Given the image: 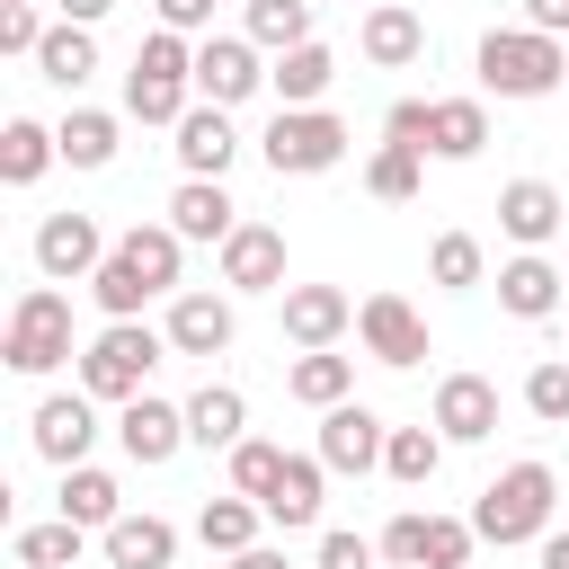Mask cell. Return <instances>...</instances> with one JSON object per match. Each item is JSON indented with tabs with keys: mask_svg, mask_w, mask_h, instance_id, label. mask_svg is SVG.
Listing matches in <instances>:
<instances>
[{
	"mask_svg": "<svg viewBox=\"0 0 569 569\" xmlns=\"http://www.w3.org/2000/svg\"><path fill=\"white\" fill-rule=\"evenodd\" d=\"M551 507H560V471H551V462H507V471L480 489L471 533L498 542V551H516V542H542V533H551Z\"/></svg>",
	"mask_w": 569,
	"mask_h": 569,
	"instance_id": "cell-1",
	"label": "cell"
},
{
	"mask_svg": "<svg viewBox=\"0 0 569 569\" xmlns=\"http://www.w3.org/2000/svg\"><path fill=\"white\" fill-rule=\"evenodd\" d=\"M471 62H480V89L489 98H551L569 80V44L560 36H533V27H489Z\"/></svg>",
	"mask_w": 569,
	"mask_h": 569,
	"instance_id": "cell-2",
	"label": "cell"
},
{
	"mask_svg": "<svg viewBox=\"0 0 569 569\" xmlns=\"http://www.w3.org/2000/svg\"><path fill=\"white\" fill-rule=\"evenodd\" d=\"M169 356V329H151V320H107L89 347H80V391L89 400H142V382H151V365Z\"/></svg>",
	"mask_w": 569,
	"mask_h": 569,
	"instance_id": "cell-3",
	"label": "cell"
},
{
	"mask_svg": "<svg viewBox=\"0 0 569 569\" xmlns=\"http://www.w3.org/2000/svg\"><path fill=\"white\" fill-rule=\"evenodd\" d=\"M0 356H9V373H53V365H71V293H62V284H27V293L9 302Z\"/></svg>",
	"mask_w": 569,
	"mask_h": 569,
	"instance_id": "cell-4",
	"label": "cell"
},
{
	"mask_svg": "<svg viewBox=\"0 0 569 569\" xmlns=\"http://www.w3.org/2000/svg\"><path fill=\"white\" fill-rule=\"evenodd\" d=\"M258 151H267L276 178H320V169L347 160V124L329 107H276V124L258 133Z\"/></svg>",
	"mask_w": 569,
	"mask_h": 569,
	"instance_id": "cell-5",
	"label": "cell"
},
{
	"mask_svg": "<svg viewBox=\"0 0 569 569\" xmlns=\"http://www.w3.org/2000/svg\"><path fill=\"white\" fill-rule=\"evenodd\" d=\"M471 542H480L471 516H427V507H409V516L382 525V560H400V569H462Z\"/></svg>",
	"mask_w": 569,
	"mask_h": 569,
	"instance_id": "cell-6",
	"label": "cell"
},
{
	"mask_svg": "<svg viewBox=\"0 0 569 569\" xmlns=\"http://www.w3.org/2000/svg\"><path fill=\"white\" fill-rule=\"evenodd\" d=\"M107 258H116V240H107L89 213H44V222H36V276H44V284H89Z\"/></svg>",
	"mask_w": 569,
	"mask_h": 569,
	"instance_id": "cell-7",
	"label": "cell"
},
{
	"mask_svg": "<svg viewBox=\"0 0 569 569\" xmlns=\"http://www.w3.org/2000/svg\"><path fill=\"white\" fill-rule=\"evenodd\" d=\"M27 445H36L53 471H80L89 445H98V400H89V391H44L36 418H27Z\"/></svg>",
	"mask_w": 569,
	"mask_h": 569,
	"instance_id": "cell-8",
	"label": "cell"
},
{
	"mask_svg": "<svg viewBox=\"0 0 569 569\" xmlns=\"http://www.w3.org/2000/svg\"><path fill=\"white\" fill-rule=\"evenodd\" d=\"M258 89H267V62H258L249 36H204V44H196V98H204V107H240V98H258Z\"/></svg>",
	"mask_w": 569,
	"mask_h": 569,
	"instance_id": "cell-9",
	"label": "cell"
},
{
	"mask_svg": "<svg viewBox=\"0 0 569 569\" xmlns=\"http://www.w3.org/2000/svg\"><path fill=\"white\" fill-rule=\"evenodd\" d=\"M356 338H365L373 365H418L427 356V320H418L409 293H365L356 302Z\"/></svg>",
	"mask_w": 569,
	"mask_h": 569,
	"instance_id": "cell-10",
	"label": "cell"
},
{
	"mask_svg": "<svg viewBox=\"0 0 569 569\" xmlns=\"http://www.w3.org/2000/svg\"><path fill=\"white\" fill-rule=\"evenodd\" d=\"M427 427H436L445 445H489V436H498V382H489V373H445Z\"/></svg>",
	"mask_w": 569,
	"mask_h": 569,
	"instance_id": "cell-11",
	"label": "cell"
},
{
	"mask_svg": "<svg viewBox=\"0 0 569 569\" xmlns=\"http://www.w3.org/2000/svg\"><path fill=\"white\" fill-rule=\"evenodd\" d=\"M116 445H124V462L160 471V462H178V445H187V409L160 400V391H142V400L116 409Z\"/></svg>",
	"mask_w": 569,
	"mask_h": 569,
	"instance_id": "cell-12",
	"label": "cell"
},
{
	"mask_svg": "<svg viewBox=\"0 0 569 569\" xmlns=\"http://www.w3.org/2000/svg\"><path fill=\"white\" fill-rule=\"evenodd\" d=\"M382 445H391V427H382L365 400L320 409V445H311V453H320L329 471H356V480H365V471H382Z\"/></svg>",
	"mask_w": 569,
	"mask_h": 569,
	"instance_id": "cell-13",
	"label": "cell"
},
{
	"mask_svg": "<svg viewBox=\"0 0 569 569\" xmlns=\"http://www.w3.org/2000/svg\"><path fill=\"white\" fill-rule=\"evenodd\" d=\"M498 231H507L516 249H542V240H560V231H569V204H560V187H551V178H507V187H498Z\"/></svg>",
	"mask_w": 569,
	"mask_h": 569,
	"instance_id": "cell-14",
	"label": "cell"
},
{
	"mask_svg": "<svg viewBox=\"0 0 569 569\" xmlns=\"http://www.w3.org/2000/svg\"><path fill=\"white\" fill-rule=\"evenodd\" d=\"M560 302H569V267H551L542 249H516L498 267V311L507 320H551Z\"/></svg>",
	"mask_w": 569,
	"mask_h": 569,
	"instance_id": "cell-15",
	"label": "cell"
},
{
	"mask_svg": "<svg viewBox=\"0 0 569 569\" xmlns=\"http://www.w3.org/2000/svg\"><path fill=\"white\" fill-rule=\"evenodd\" d=\"M169 356H222L231 338H240V311H231V293H169Z\"/></svg>",
	"mask_w": 569,
	"mask_h": 569,
	"instance_id": "cell-16",
	"label": "cell"
},
{
	"mask_svg": "<svg viewBox=\"0 0 569 569\" xmlns=\"http://www.w3.org/2000/svg\"><path fill=\"white\" fill-rule=\"evenodd\" d=\"M222 284L231 293H284V231L276 222H240L222 240Z\"/></svg>",
	"mask_w": 569,
	"mask_h": 569,
	"instance_id": "cell-17",
	"label": "cell"
},
{
	"mask_svg": "<svg viewBox=\"0 0 569 569\" xmlns=\"http://www.w3.org/2000/svg\"><path fill=\"white\" fill-rule=\"evenodd\" d=\"M160 222H169L178 240H213V249H222V240L240 231V204H231V187H222V178H178V196H169V213H160Z\"/></svg>",
	"mask_w": 569,
	"mask_h": 569,
	"instance_id": "cell-18",
	"label": "cell"
},
{
	"mask_svg": "<svg viewBox=\"0 0 569 569\" xmlns=\"http://www.w3.org/2000/svg\"><path fill=\"white\" fill-rule=\"evenodd\" d=\"M356 329V302L338 284H284V338L311 356V347H338Z\"/></svg>",
	"mask_w": 569,
	"mask_h": 569,
	"instance_id": "cell-19",
	"label": "cell"
},
{
	"mask_svg": "<svg viewBox=\"0 0 569 569\" xmlns=\"http://www.w3.org/2000/svg\"><path fill=\"white\" fill-rule=\"evenodd\" d=\"M231 160H240L231 107H204V98H196V107L178 116V169H187V178H222Z\"/></svg>",
	"mask_w": 569,
	"mask_h": 569,
	"instance_id": "cell-20",
	"label": "cell"
},
{
	"mask_svg": "<svg viewBox=\"0 0 569 569\" xmlns=\"http://www.w3.org/2000/svg\"><path fill=\"white\" fill-rule=\"evenodd\" d=\"M320 498H329V462L320 453H284V471H276V489L258 507H267V525L302 533V525H320Z\"/></svg>",
	"mask_w": 569,
	"mask_h": 569,
	"instance_id": "cell-21",
	"label": "cell"
},
{
	"mask_svg": "<svg viewBox=\"0 0 569 569\" xmlns=\"http://www.w3.org/2000/svg\"><path fill=\"white\" fill-rule=\"evenodd\" d=\"M356 44H365V62H373V71H409V62L427 53V18H418V9H400V0H382V9H365Z\"/></svg>",
	"mask_w": 569,
	"mask_h": 569,
	"instance_id": "cell-22",
	"label": "cell"
},
{
	"mask_svg": "<svg viewBox=\"0 0 569 569\" xmlns=\"http://www.w3.org/2000/svg\"><path fill=\"white\" fill-rule=\"evenodd\" d=\"M98 542H107V569H169V560H178V525H169V516H133V507H124Z\"/></svg>",
	"mask_w": 569,
	"mask_h": 569,
	"instance_id": "cell-23",
	"label": "cell"
},
{
	"mask_svg": "<svg viewBox=\"0 0 569 569\" xmlns=\"http://www.w3.org/2000/svg\"><path fill=\"white\" fill-rule=\"evenodd\" d=\"M329 80H338V53L311 36V44H293V53H276V71H267V89H276V107H320L329 98Z\"/></svg>",
	"mask_w": 569,
	"mask_h": 569,
	"instance_id": "cell-24",
	"label": "cell"
},
{
	"mask_svg": "<svg viewBox=\"0 0 569 569\" xmlns=\"http://www.w3.org/2000/svg\"><path fill=\"white\" fill-rule=\"evenodd\" d=\"M249 436V400L231 391V382H204L196 400H187V445H204V453H231Z\"/></svg>",
	"mask_w": 569,
	"mask_h": 569,
	"instance_id": "cell-25",
	"label": "cell"
},
{
	"mask_svg": "<svg viewBox=\"0 0 569 569\" xmlns=\"http://www.w3.org/2000/svg\"><path fill=\"white\" fill-rule=\"evenodd\" d=\"M284 391H293L302 409H338V400H356V356L311 347V356H293V365H284Z\"/></svg>",
	"mask_w": 569,
	"mask_h": 569,
	"instance_id": "cell-26",
	"label": "cell"
},
{
	"mask_svg": "<svg viewBox=\"0 0 569 569\" xmlns=\"http://www.w3.org/2000/svg\"><path fill=\"white\" fill-rule=\"evenodd\" d=\"M258 525H267V507H258V498H240V489L196 507V542H204V551H222V560H240V551L258 542Z\"/></svg>",
	"mask_w": 569,
	"mask_h": 569,
	"instance_id": "cell-27",
	"label": "cell"
},
{
	"mask_svg": "<svg viewBox=\"0 0 569 569\" xmlns=\"http://www.w3.org/2000/svg\"><path fill=\"white\" fill-rule=\"evenodd\" d=\"M480 142H489V107L480 98H436L427 160H480Z\"/></svg>",
	"mask_w": 569,
	"mask_h": 569,
	"instance_id": "cell-28",
	"label": "cell"
},
{
	"mask_svg": "<svg viewBox=\"0 0 569 569\" xmlns=\"http://www.w3.org/2000/svg\"><path fill=\"white\" fill-rule=\"evenodd\" d=\"M53 160H62L53 124H36V116H9V124H0V178H9V187H36Z\"/></svg>",
	"mask_w": 569,
	"mask_h": 569,
	"instance_id": "cell-29",
	"label": "cell"
},
{
	"mask_svg": "<svg viewBox=\"0 0 569 569\" xmlns=\"http://www.w3.org/2000/svg\"><path fill=\"white\" fill-rule=\"evenodd\" d=\"M116 258H133L151 293H187V284H178V258H187V240H178L169 222H133V231L116 240Z\"/></svg>",
	"mask_w": 569,
	"mask_h": 569,
	"instance_id": "cell-30",
	"label": "cell"
},
{
	"mask_svg": "<svg viewBox=\"0 0 569 569\" xmlns=\"http://www.w3.org/2000/svg\"><path fill=\"white\" fill-rule=\"evenodd\" d=\"M62 516H71L80 533H107V525L124 516V489H116V471H98V462L62 471Z\"/></svg>",
	"mask_w": 569,
	"mask_h": 569,
	"instance_id": "cell-31",
	"label": "cell"
},
{
	"mask_svg": "<svg viewBox=\"0 0 569 569\" xmlns=\"http://www.w3.org/2000/svg\"><path fill=\"white\" fill-rule=\"evenodd\" d=\"M53 142H62V160H71V169H107V160H116V142H124V124H116L107 107H71V116L53 124Z\"/></svg>",
	"mask_w": 569,
	"mask_h": 569,
	"instance_id": "cell-32",
	"label": "cell"
},
{
	"mask_svg": "<svg viewBox=\"0 0 569 569\" xmlns=\"http://www.w3.org/2000/svg\"><path fill=\"white\" fill-rule=\"evenodd\" d=\"M36 71H44L53 89H80V80L98 71V36H89V27H71V18H53V36L36 44Z\"/></svg>",
	"mask_w": 569,
	"mask_h": 569,
	"instance_id": "cell-33",
	"label": "cell"
},
{
	"mask_svg": "<svg viewBox=\"0 0 569 569\" xmlns=\"http://www.w3.org/2000/svg\"><path fill=\"white\" fill-rule=\"evenodd\" d=\"M240 36L258 53H293V44H311V0H249Z\"/></svg>",
	"mask_w": 569,
	"mask_h": 569,
	"instance_id": "cell-34",
	"label": "cell"
},
{
	"mask_svg": "<svg viewBox=\"0 0 569 569\" xmlns=\"http://www.w3.org/2000/svg\"><path fill=\"white\" fill-rule=\"evenodd\" d=\"M196 107V80H151V71H124V116L133 124H169L178 133V116Z\"/></svg>",
	"mask_w": 569,
	"mask_h": 569,
	"instance_id": "cell-35",
	"label": "cell"
},
{
	"mask_svg": "<svg viewBox=\"0 0 569 569\" xmlns=\"http://www.w3.org/2000/svg\"><path fill=\"white\" fill-rule=\"evenodd\" d=\"M382 471H391L400 489H427V480L445 471V436H436V427H391V445H382Z\"/></svg>",
	"mask_w": 569,
	"mask_h": 569,
	"instance_id": "cell-36",
	"label": "cell"
},
{
	"mask_svg": "<svg viewBox=\"0 0 569 569\" xmlns=\"http://www.w3.org/2000/svg\"><path fill=\"white\" fill-rule=\"evenodd\" d=\"M427 187V151H409V142H382L373 160H365V196H382V204H409Z\"/></svg>",
	"mask_w": 569,
	"mask_h": 569,
	"instance_id": "cell-37",
	"label": "cell"
},
{
	"mask_svg": "<svg viewBox=\"0 0 569 569\" xmlns=\"http://www.w3.org/2000/svg\"><path fill=\"white\" fill-rule=\"evenodd\" d=\"M427 276H436L445 293H471V284H489V249H480L471 231H436V249H427Z\"/></svg>",
	"mask_w": 569,
	"mask_h": 569,
	"instance_id": "cell-38",
	"label": "cell"
},
{
	"mask_svg": "<svg viewBox=\"0 0 569 569\" xmlns=\"http://www.w3.org/2000/svg\"><path fill=\"white\" fill-rule=\"evenodd\" d=\"M80 542H89V533H80L71 516H53V525H27V533L9 542V560H18V569H80Z\"/></svg>",
	"mask_w": 569,
	"mask_h": 569,
	"instance_id": "cell-39",
	"label": "cell"
},
{
	"mask_svg": "<svg viewBox=\"0 0 569 569\" xmlns=\"http://www.w3.org/2000/svg\"><path fill=\"white\" fill-rule=\"evenodd\" d=\"M89 293H98V311H107V320H142V302H160V293L142 284V267H133V258H107V267L89 276Z\"/></svg>",
	"mask_w": 569,
	"mask_h": 569,
	"instance_id": "cell-40",
	"label": "cell"
},
{
	"mask_svg": "<svg viewBox=\"0 0 569 569\" xmlns=\"http://www.w3.org/2000/svg\"><path fill=\"white\" fill-rule=\"evenodd\" d=\"M276 471H284V445H267V436H240V445H231V489H240V498H267Z\"/></svg>",
	"mask_w": 569,
	"mask_h": 569,
	"instance_id": "cell-41",
	"label": "cell"
},
{
	"mask_svg": "<svg viewBox=\"0 0 569 569\" xmlns=\"http://www.w3.org/2000/svg\"><path fill=\"white\" fill-rule=\"evenodd\" d=\"M525 409H533L542 427H569V356H542V365L525 373Z\"/></svg>",
	"mask_w": 569,
	"mask_h": 569,
	"instance_id": "cell-42",
	"label": "cell"
},
{
	"mask_svg": "<svg viewBox=\"0 0 569 569\" xmlns=\"http://www.w3.org/2000/svg\"><path fill=\"white\" fill-rule=\"evenodd\" d=\"M53 27H44V9L36 0H0V53H27L36 62V44H44Z\"/></svg>",
	"mask_w": 569,
	"mask_h": 569,
	"instance_id": "cell-43",
	"label": "cell"
},
{
	"mask_svg": "<svg viewBox=\"0 0 569 569\" xmlns=\"http://www.w3.org/2000/svg\"><path fill=\"white\" fill-rule=\"evenodd\" d=\"M427 124H436V98H391V116H382V142H409V151H427Z\"/></svg>",
	"mask_w": 569,
	"mask_h": 569,
	"instance_id": "cell-44",
	"label": "cell"
},
{
	"mask_svg": "<svg viewBox=\"0 0 569 569\" xmlns=\"http://www.w3.org/2000/svg\"><path fill=\"white\" fill-rule=\"evenodd\" d=\"M382 560V542H365V533H320V569H373Z\"/></svg>",
	"mask_w": 569,
	"mask_h": 569,
	"instance_id": "cell-45",
	"label": "cell"
},
{
	"mask_svg": "<svg viewBox=\"0 0 569 569\" xmlns=\"http://www.w3.org/2000/svg\"><path fill=\"white\" fill-rule=\"evenodd\" d=\"M151 9H160V27H169V36H196V44L213 36V0H151Z\"/></svg>",
	"mask_w": 569,
	"mask_h": 569,
	"instance_id": "cell-46",
	"label": "cell"
},
{
	"mask_svg": "<svg viewBox=\"0 0 569 569\" xmlns=\"http://www.w3.org/2000/svg\"><path fill=\"white\" fill-rule=\"evenodd\" d=\"M525 27H533V36H560V44H569V0H525Z\"/></svg>",
	"mask_w": 569,
	"mask_h": 569,
	"instance_id": "cell-47",
	"label": "cell"
},
{
	"mask_svg": "<svg viewBox=\"0 0 569 569\" xmlns=\"http://www.w3.org/2000/svg\"><path fill=\"white\" fill-rule=\"evenodd\" d=\"M116 0H53V18H71V27H98Z\"/></svg>",
	"mask_w": 569,
	"mask_h": 569,
	"instance_id": "cell-48",
	"label": "cell"
},
{
	"mask_svg": "<svg viewBox=\"0 0 569 569\" xmlns=\"http://www.w3.org/2000/svg\"><path fill=\"white\" fill-rule=\"evenodd\" d=\"M231 569H293V560H284V551H276V542H249V551H240V560H231Z\"/></svg>",
	"mask_w": 569,
	"mask_h": 569,
	"instance_id": "cell-49",
	"label": "cell"
},
{
	"mask_svg": "<svg viewBox=\"0 0 569 569\" xmlns=\"http://www.w3.org/2000/svg\"><path fill=\"white\" fill-rule=\"evenodd\" d=\"M542 569H569V533H560V525L542 533Z\"/></svg>",
	"mask_w": 569,
	"mask_h": 569,
	"instance_id": "cell-50",
	"label": "cell"
},
{
	"mask_svg": "<svg viewBox=\"0 0 569 569\" xmlns=\"http://www.w3.org/2000/svg\"><path fill=\"white\" fill-rule=\"evenodd\" d=\"M311 9H320V0H311Z\"/></svg>",
	"mask_w": 569,
	"mask_h": 569,
	"instance_id": "cell-51",
	"label": "cell"
}]
</instances>
